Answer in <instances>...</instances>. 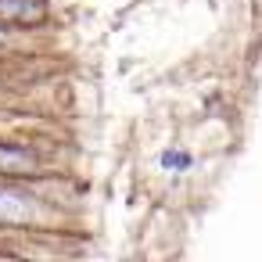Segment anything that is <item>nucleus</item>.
<instances>
[{
    "label": "nucleus",
    "instance_id": "1",
    "mask_svg": "<svg viewBox=\"0 0 262 262\" xmlns=\"http://www.w3.org/2000/svg\"><path fill=\"white\" fill-rule=\"evenodd\" d=\"M43 18V8L36 0H0V22L4 26H36Z\"/></svg>",
    "mask_w": 262,
    "mask_h": 262
},
{
    "label": "nucleus",
    "instance_id": "2",
    "mask_svg": "<svg viewBox=\"0 0 262 262\" xmlns=\"http://www.w3.org/2000/svg\"><path fill=\"white\" fill-rule=\"evenodd\" d=\"M33 165H36V158L26 147H0V172H26Z\"/></svg>",
    "mask_w": 262,
    "mask_h": 262
},
{
    "label": "nucleus",
    "instance_id": "3",
    "mask_svg": "<svg viewBox=\"0 0 262 262\" xmlns=\"http://www.w3.org/2000/svg\"><path fill=\"white\" fill-rule=\"evenodd\" d=\"M29 215H33L29 201H22V198H15V194H4V190H0V223H22V219H29Z\"/></svg>",
    "mask_w": 262,
    "mask_h": 262
},
{
    "label": "nucleus",
    "instance_id": "4",
    "mask_svg": "<svg viewBox=\"0 0 262 262\" xmlns=\"http://www.w3.org/2000/svg\"><path fill=\"white\" fill-rule=\"evenodd\" d=\"M165 165L176 169V165H187V155H165Z\"/></svg>",
    "mask_w": 262,
    "mask_h": 262
},
{
    "label": "nucleus",
    "instance_id": "5",
    "mask_svg": "<svg viewBox=\"0 0 262 262\" xmlns=\"http://www.w3.org/2000/svg\"><path fill=\"white\" fill-rule=\"evenodd\" d=\"M0 40H4V33H0Z\"/></svg>",
    "mask_w": 262,
    "mask_h": 262
}]
</instances>
